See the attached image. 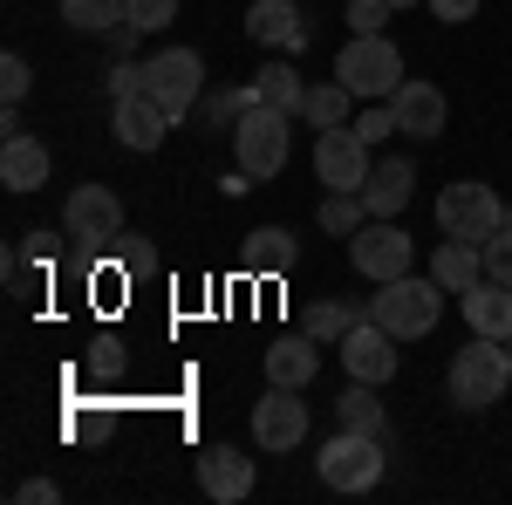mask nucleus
<instances>
[{
    "label": "nucleus",
    "mask_w": 512,
    "mask_h": 505,
    "mask_svg": "<svg viewBox=\"0 0 512 505\" xmlns=\"http://www.w3.org/2000/svg\"><path fill=\"white\" fill-rule=\"evenodd\" d=\"M444 389H451V403H458V410H492V403H506V389H512V349H506V342H492V335H472L465 349L451 355Z\"/></svg>",
    "instance_id": "1"
},
{
    "label": "nucleus",
    "mask_w": 512,
    "mask_h": 505,
    "mask_svg": "<svg viewBox=\"0 0 512 505\" xmlns=\"http://www.w3.org/2000/svg\"><path fill=\"white\" fill-rule=\"evenodd\" d=\"M369 314L390 328L396 342H417V335H431L437 321H444V287H437L431 273H403V280H383V287L369 294Z\"/></svg>",
    "instance_id": "2"
},
{
    "label": "nucleus",
    "mask_w": 512,
    "mask_h": 505,
    "mask_svg": "<svg viewBox=\"0 0 512 505\" xmlns=\"http://www.w3.org/2000/svg\"><path fill=\"white\" fill-rule=\"evenodd\" d=\"M383 437L376 430H335L328 444L315 451V471L328 492H376L383 485Z\"/></svg>",
    "instance_id": "3"
},
{
    "label": "nucleus",
    "mask_w": 512,
    "mask_h": 505,
    "mask_svg": "<svg viewBox=\"0 0 512 505\" xmlns=\"http://www.w3.org/2000/svg\"><path fill=\"white\" fill-rule=\"evenodd\" d=\"M287 151H294V117L287 110H267V103H246V117L233 130V164L246 178H280L287 171Z\"/></svg>",
    "instance_id": "4"
},
{
    "label": "nucleus",
    "mask_w": 512,
    "mask_h": 505,
    "mask_svg": "<svg viewBox=\"0 0 512 505\" xmlns=\"http://www.w3.org/2000/svg\"><path fill=\"white\" fill-rule=\"evenodd\" d=\"M335 82H349L362 103H390L403 89V48L390 35H349V48L335 55Z\"/></svg>",
    "instance_id": "5"
},
{
    "label": "nucleus",
    "mask_w": 512,
    "mask_h": 505,
    "mask_svg": "<svg viewBox=\"0 0 512 505\" xmlns=\"http://www.w3.org/2000/svg\"><path fill=\"white\" fill-rule=\"evenodd\" d=\"M506 226V198L492 192L485 178H458V185H444L437 192V233L444 239H485Z\"/></svg>",
    "instance_id": "6"
},
{
    "label": "nucleus",
    "mask_w": 512,
    "mask_h": 505,
    "mask_svg": "<svg viewBox=\"0 0 512 505\" xmlns=\"http://www.w3.org/2000/svg\"><path fill=\"white\" fill-rule=\"evenodd\" d=\"M151 103H158L171 123H185L198 110V96H205V55L198 48H158L151 62Z\"/></svg>",
    "instance_id": "7"
},
{
    "label": "nucleus",
    "mask_w": 512,
    "mask_h": 505,
    "mask_svg": "<svg viewBox=\"0 0 512 505\" xmlns=\"http://www.w3.org/2000/svg\"><path fill=\"white\" fill-rule=\"evenodd\" d=\"M349 267L362 273V280H403V273H417V239L403 233L396 219H369L362 233L349 239Z\"/></svg>",
    "instance_id": "8"
},
{
    "label": "nucleus",
    "mask_w": 512,
    "mask_h": 505,
    "mask_svg": "<svg viewBox=\"0 0 512 505\" xmlns=\"http://www.w3.org/2000/svg\"><path fill=\"white\" fill-rule=\"evenodd\" d=\"M369 137L355 130V123H342V130H321L315 137V178L328 185V192H362L369 185Z\"/></svg>",
    "instance_id": "9"
},
{
    "label": "nucleus",
    "mask_w": 512,
    "mask_h": 505,
    "mask_svg": "<svg viewBox=\"0 0 512 505\" xmlns=\"http://www.w3.org/2000/svg\"><path fill=\"white\" fill-rule=\"evenodd\" d=\"M62 233L76 239V246H110V239H123V198L110 185H76L69 205H62Z\"/></svg>",
    "instance_id": "10"
},
{
    "label": "nucleus",
    "mask_w": 512,
    "mask_h": 505,
    "mask_svg": "<svg viewBox=\"0 0 512 505\" xmlns=\"http://www.w3.org/2000/svg\"><path fill=\"white\" fill-rule=\"evenodd\" d=\"M335 349H342V369H349V383H390L396 376V335L390 328H383V321H376V314H362V321H355L349 335H342V342H335Z\"/></svg>",
    "instance_id": "11"
},
{
    "label": "nucleus",
    "mask_w": 512,
    "mask_h": 505,
    "mask_svg": "<svg viewBox=\"0 0 512 505\" xmlns=\"http://www.w3.org/2000/svg\"><path fill=\"white\" fill-rule=\"evenodd\" d=\"M253 437H260V451H294V444L308 437V403H301V389L267 383V396L253 403Z\"/></svg>",
    "instance_id": "12"
},
{
    "label": "nucleus",
    "mask_w": 512,
    "mask_h": 505,
    "mask_svg": "<svg viewBox=\"0 0 512 505\" xmlns=\"http://www.w3.org/2000/svg\"><path fill=\"white\" fill-rule=\"evenodd\" d=\"M198 492L219 499V505L253 499V458H246L239 444H205V451H198Z\"/></svg>",
    "instance_id": "13"
},
{
    "label": "nucleus",
    "mask_w": 512,
    "mask_h": 505,
    "mask_svg": "<svg viewBox=\"0 0 512 505\" xmlns=\"http://www.w3.org/2000/svg\"><path fill=\"white\" fill-rule=\"evenodd\" d=\"M390 110H396V130H403V137H417V144L444 137V123H451L444 89H437V82H417V76H403V89L390 96Z\"/></svg>",
    "instance_id": "14"
},
{
    "label": "nucleus",
    "mask_w": 512,
    "mask_h": 505,
    "mask_svg": "<svg viewBox=\"0 0 512 505\" xmlns=\"http://www.w3.org/2000/svg\"><path fill=\"white\" fill-rule=\"evenodd\" d=\"M321 349H328V342H315V335L301 328V335H280V342H267V355H260V369H267V383L308 389V383L321 376Z\"/></svg>",
    "instance_id": "15"
},
{
    "label": "nucleus",
    "mask_w": 512,
    "mask_h": 505,
    "mask_svg": "<svg viewBox=\"0 0 512 505\" xmlns=\"http://www.w3.org/2000/svg\"><path fill=\"white\" fill-rule=\"evenodd\" d=\"M48 171H55V157H48L41 137H28V130L0 137V185H7V192H41Z\"/></svg>",
    "instance_id": "16"
},
{
    "label": "nucleus",
    "mask_w": 512,
    "mask_h": 505,
    "mask_svg": "<svg viewBox=\"0 0 512 505\" xmlns=\"http://www.w3.org/2000/svg\"><path fill=\"white\" fill-rule=\"evenodd\" d=\"M110 130H117L123 151H158L164 130H171V117L151 103V89H144V96H123V103H110Z\"/></svg>",
    "instance_id": "17"
},
{
    "label": "nucleus",
    "mask_w": 512,
    "mask_h": 505,
    "mask_svg": "<svg viewBox=\"0 0 512 505\" xmlns=\"http://www.w3.org/2000/svg\"><path fill=\"white\" fill-rule=\"evenodd\" d=\"M246 35L260 41V48H308V21H301V7L294 0H253L246 7Z\"/></svg>",
    "instance_id": "18"
},
{
    "label": "nucleus",
    "mask_w": 512,
    "mask_h": 505,
    "mask_svg": "<svg viewBox=\"0 0 512 505\" xmlns=\"http://www.w3.org/2000/svg\"><path fill=\"white\" fill-rule=\"evenodd\" d=\"M458 314H465L472 335L512 342V287H506V280H478L472 294H458Z\"/></svg>",
    "instance_id": "19"
},
{
    "label": "nucleus",
    "mask_w": 512,
    "mask_h": 505,
    "mask_svg": "<svg viewBox=\"0 0 512 505\" xmlns=\"http://www.w3.org/2000/svg\"><path fill=\"white\" fill-rule=\"evenodd\" d=\"M424 273H431L444 294H472L478 280H485V246H478V239H437V253H431Z\"/></svg>",
    "instance_id": "20"
},
{
    "label": "nucleus",
    "mask_w": 512,
    "mask_h": 505,
    "mask_svg": "<svg viewBox=\"0 0 512 505\" xmlns=\"http://www.w3.org/2000/svg\"><path fill=\"white\" fill-rule=\"evenodd\" d=\"M410 192H417V164L410 157H383L369 171V185H362V205H369V219H396L410 205Z\"/></svg>",
    "instance_id": "21"
},
{
    "label": "nucleus",
    "mask_w": 512,
    "mask_h": 505,
    "mask_svg": "<svg viewBox=\"0 0 512 505\" xmlns=\"http://www.w3.org/2000/svg\"><path fill=\"white\" fill-rule=\"evenodd\" d=\"M246 96H253V103H267V110H287V117H301V96H308V82H301V69H294V62H267L260 76L246 82Z\"/></svg>",
    "instance_id": "22"
},
{
    "label": "nucleus",
    "mask_w": 512,
    "mask_h": 505,
    "mask_svg": "<svg viewBox=\"0 0 512 505\" xmlns=\"http://www.w3.org/2000/svg\"><path fill=\"white\" fill-rule=\"evenodd\" d=\"M362 103L349 82H308V96H301V123H315V130H342V123H355L349 110Z\"/></svg>",
    "instance_id": "23"
},
{
    "label": "nucleus",
    "mask_w": 512,
    "mask_h": 505,
    "mask_svg": "<svg viewBox=\"0 0 512 505\" xmlns=\"http://www.w3.org/2000/svg\"><path fill=\"white\" fill-rule=\"evenodd\" d=\"M246 267H253V273H294V267H301V239L287 233V226H260V233H246Z\"/></svg>",
    "instance_id": "24"
},
{
    "label": "nucleus",
    "mask_w": 512,
    "mask_h": 505,
    "mask_svg": "<svg viewBox=\"0 0 512 505\" xmlns=\"http://www.w3.org/2000/svg\"><path fill=\"white\" fill-rule=\"evenodd\" d=\"M362 314H369V308H355V301H315V308L301 314V328H308L315 342H328V349H335V342L349 335V328L362 321Z\"/></svg>",
    "instance_id": "25"
},
{
    "label": "nucleus",
    "mask_w": 512,
    "mask_h": 505,
    "mask_svg": "<svg viewBox=\"0 0 512 505\" xmlns=\"http://www.w3.org/2000/svg\"><path fill=\"white\" fill-rule=\"evenodd\" d=\"M362 226H369V205H362V192H328V198H321V233L355 239Z\"/></svg>",
    "instance_id": "26"
},
{
    "label": "nucleus",
    "mask_w": 512,
    "mask_h": 505,
    "mask_svg": "<svg viewBox=\"0 0 512 505\" xmlns=\"http://www.w3.org/2000/svg\"><path fill=\"white\" fill-rule=\"evenodd\" d=\"M62 21L76 35H110V28H123V0H62Z\"/></svg>",
    "instance_id": "27"
},
{
    "label": "nucleus",
    "mask_w": 512,
    "mask_h": 505,
    "mask_svg": "<svg viewBox=\"0 0 512 505\" xmlns=\"http://www.w3.org/2000/svg\"><path fill=\"white\" fill-rule=\"evenodd\" d=\"M335 417H342V430H376V437H383V403H376V383H349V389H342V403H335Z\"/></svg>",
    "instance_id": "28"
},
{
    "label": "nucleus",
    "mask_w": 512,
    "mask_h": 505,
    "mask_svg": "<svg viewBox=\"0 0 512 505\" xmlns=\"http://www.w3.org/2000/svg\"><path fill=\"white\" fill-rule=\"evenodd\" d=\"M246 103H253L246 89H205V96H198V117H205V130H226V137H233L239 117H246Z\"/></svg>",
    "instance_id": "29"
},
{
    "label": "nucleus",
    "mask_w": 512,
    "mask_h": 505,
    "mask_svg": "<svg viewBox=\"0 0 512 505\" xmlns=\"http://www.w3.org/2000/svg\"><path fill=\"white\" fill-rule=\"evenodd\" d=\"M123 21H130V28H144V35H158V28L178 21V0H123Z\"/></svg>",
    "instance_id": "30"
},
{
    "label": "nucleus",
    "mask_w": 512,
    "mask_h": 505,
    "mask_svg": "<svg viewBox=\"0 0 512 505\" xmlns=\"http://www.w3.org/2000/svg\"><path fill=\"white\" fill-rule=\"evenodd\" d=\"M390 0H349V14H342V21H349V35H383V28H390Z\"/></svg>",
    "instance_id": "31"
},
{
    "label": "nucleus",
    "mask_w": 512,
    "mask_h": 505,
    "mask_svg": "<svg viewBox=\"0 0 512 505\" xmlns=\"http://www.w3.org/2000/svg\"><path fill=\"white\" fill-rule=\"evenodd\" d=\"M103 89H110V103H123V96H144V89H151V69H144V62H117V69L103 76Z\"/></svg>",
    "instance_id": "32"
},
{
    "label": "nucleus",
    "mask_w": 512,
    "mask_h": 505,
    "mask_svg": "<svg viewBox=\"0 0 512 505\" xmlns=\"http://www.w3.org/2000/svg\"><path fill=\"white\" fill-rule=\"evenodd\" d=\"M35 89V69H28V55H0V96L7 103H21Z\"/></svg>",
    "instance_id": "33"
},
{
    "label": "nucleus",
    "mask_w": 512,
    "mask_h": 505,
    "mask_svg": "<svg viewBox=\"0 0 512 505\" xmlns=\"http://www.w3.org/2000/svg\"><path fill=\"white\" fill-rule=\"evenodd\" d=\"M485 280H506L512 287V226H499L485 239Z\"/></svg>",
    "instance_id": "34"
},
{
    "label": "nucleus",
    "mask_w": 512,
    "mask_h": 505,
    "mask_svg": "<svg viewBox=\"0 0 512 505\" xmlns=\"http://www.w3.org/2000/svg\"><path fill=\"white\" fill-rule=\"evenodd\" d=\"M355 130H362L369 144H383V137H403V130H396V110H390V103H362V117H355Z\"/></svg>",
    "instance_id": "35"
},
{
    "label": "nucleus",
    "mask_w": 512,
    "mask_h": 505,
    "mask_svg": "<svg viewBox=\"0 0 512 505\" xmlns=\"http://www.w3.org/2000/svg\"><path fill=\"white\" fill-rule=\"evenodd\" d=\"M14 499H28V505H55V499H62V485H55V478H28V485H21Z\"/></svg>",
    "instance_id": "36"
},
{
    "label": "nucleus",
    "mask_w": 512,
    "mask_h": 505,
    "mask_svg": "<svg viewBox=\"0 0 512 505\" xmlns=\"http://www.w3.org/2000/svg\"><path fill=\"white\" fill-rule=\"evenodd\" d=\"M424 7H431L437 21H472L478 14V0H424Z\"/></svg>",
    "instance_id": "37"
},
{
    "label": "nucleus",
    "mask_w": 512,
    "mask_h": 505,
    "mask_svg": "<svg viewBox=\"0 0 512 505\" xmlns=\"http://www.w3.org/2000/svg\"><path fill=\"white\" fill-rule=\"evenodd\" d=\"M246 185H253V178H246L239 164H233V171H226V178H219V192H226V198H239V192H246Z\"/></svg>",
    "instance_id": "38"
},
{
    "label": "nucleus",
    "mask_w": 512,
    "mask_h": 505,
    "mask_svg": "<svg viewBox=\"0 0 512 505\" xmlns=\"http://www.w3.org/2000/svg\"><path fill=\"white\" fill-rule=\"evenodd\" d=\"M390 7H396V14H403V7H424V0H390Z\"/></svg>",
    "instance_id": "39"
},
{
    "label": "nucleus",
    "mask_w": 512,
    "mask_h": 505,
    "mask_svg": "<svg viewBox=\"0 0 512 505\" xmlns=\"http://www.w3.org/2000/svg\"><path fill=\"white\" fill-rule=\"evenodd\" d=\"M506 226H512V205H506Z\"/></svg>",
    "instance_id": "40"
},
{
    "label": "nucleus",
    "mask_w": 512,
    "mask_h": 505,
    "mask_svg": "<svg viewBox=\"0 0 512 505\" xmlns=\"http://www.w3.org/2000/svg\"><path fill=\"white\" fill-rule=\"evenodd\" d=\"M506 349H512V342H506Z\"/></svg>",
    "instance_id": "41"
}]
</instances>
